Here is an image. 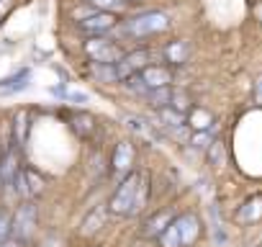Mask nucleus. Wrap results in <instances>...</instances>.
I'll return each mask as SVG.
<instances>
[{"label":"nucleus","mask_w":262,"mask_h":247,"mask_svg":"<svg viewBox=\"0 0 262 247\" xmlns=\"http://www.w3.org/2000/svg\"><path fill=\"white\" fill-rule=\"evenodd\" d=\"M16 186H18V191L26 193V196H39V193L44 191V178H41L36 170H31V168H21V173H18V178H16Z\"/></svg>","instance_id":"9"},{"label":"nucleus","mask_w":262,"mask_h":247,"mask_svg":"<svg viewBox=\"0 0 262 247\" xmlns=\"http://www.w3.org/2000/svg\"><path fill=\"white\" fill-rule=\"evenodd\" d=\"M149 59H152V54H149L147 49H137V52H128V54H123V57L116 62L118 83H123L126 77H131V75L142 72V70L149 65Z\"/></svg>","instance_id":"6"},{"label":"nucleus","mask_w":262,"mask_h":247,"mask_svg":"<svg viewBox=\"0 0 262 247\" xmlns=\"http://www.w3.org/2000/svg\"><path fill=\"white\" fill-rule=\"evenodd\" d=\"M131 162H134V147H131L128 142H118L116 150H113V160H111L113 173L126 175V173L131 170Z\"/></svg>","instance_id":"10"},{"label":"nucleus","mask_w":262,"mask_h":247,"mask_svg":"<svg viewBox=\"0 0 262 247\" xmlns=\"http://www.w3.org/2000/svg\"><path fill=\"white\" fill-rule=\"evenodd\" d=\"M170 221H172V211H170V209H165V211L149 216V219L144 221V237H160L162 229H165Z\"/></svg>","instance_id":"13"},{"label":"nucleus","mask_w":262,"mask_h":247,"mask_svg":"<svg viewBox=\"0 0 262 247\" xmlns=\"http://www.w3.org/2000/svg\"><path fill=\"white\" fill-rule=\"evenodd\" d=\"M75 129L80 137H88L93 132V118L90 116H75Z\"/></svg>","instance_id":"22"},{"label":"nucleus","mask_w":262,"mask_h":247,"mask_svg":"<svg viewBox=\"0 0 262 247\" xmlns=\"http://www.w3.org/2000/svg\"><path fill=\"white\" fill-rule=\"evenodd\" d=\"M190 57V44L188 42H170L165 47V62L170 65H185Z\"/></svg>","instance_id":"12"},{"label":"nucleus","mask_w":262,"mask_h":247,"mask_svg":"<svg viewBox=\"0 0 262 247\" xmlns=\"http://www.w3.org/2000/svg\"><path fill=\"white\" fill-rule=\"evenodd\" d=\"M36 229V206L34 203H24L16 216H13V224H11V237H16L18 242H26Z\"/></svg>","instance_id":"4"},{"label":"nucleus","mask_w":262,"mask_h":247,"mask_svg":"<svg viewBox=\"0 0 262 247\" xmlns=\"http://www.w3.org/2000/svg\"><path fill=\"white\" fill-rule=\"evenodd\" d=\"M88 3H90L93 8H98V11L113 13V11H121V8L126 6V0H88Z\"/></svg>","instance_id":"20"},{"label":"nucleus","mask_w":262,"mask_h":247,"mask_svg":"<svg viewBox=\"0 0 262 247\" xmlns=\"http://www.w3.org/2000/svg\"><path fill=\"white\" fill-rule=\"evenodd\" d=\"M26 134H29V113H26V111H21V113L16 116L13 137H16V142L21 145V142H26Z\"/></svg>","instance_id":"17"},{"label":"nucleus","mask_w":262,"mask_h":247,"mask_svg":"<svg viewBox=\"0 0 262 247\" xmlns=\"http://www.w3.org/2000/svg\"><path fill=\"white\" fill-rule=\"evenodd\" d=\"M6 8H8V0H0V13H3Z\"/></svg>","instance_id":"25"},{"label":"nucleus","mask_w":262,"mask_h":247,"mask_svg":"<svg viewBox=\"0 0 262 247\" xmlns=\"http://www.w3.org/2000/svg\"><path fill=\"white\" fill-rule=\"evenodd\" d=\"M170 106H172L175 111H180V113H188V111H190V98H188L183 90H172V93H170Z\"/></svg>","instance_id":"18"},{"label":"nucleus","mask_w":262,"mask_h":247,"mask_svg":"<svg viewBox=\"0 0 262 247\" xmlns=\"http://www.w3.org/2000/svg\"><path fill=\"white\" fill-rule=\"evenodd\" d=\"M170 29V16L162 13V11H147V13H139L134 18H128L123 31L131 36V39H147V36H155V34H162Z\"/></svg>","instance_id":"2"},{"label":"nucleus","mask_w":262,"mask_h":247,"mask_svg":"<svg viewBox=\"0 0 262 247\" xmlns=\"http://www.w3.org/2000/svg\"><path fill=\"white\" fill-rule=\"evenodd\" d=\"M85 54H88L90 62L116 65V62L123 57V49H121L116 42L105 39V36H90V39L85 42Z\"/></svg>","instance_id":"3"},{"label":"nucleus","mask_w":262,"mask_h":247,"mask_svg":"<svg viewBox=\"0 0 262 247\" xmlns=\"http://www.w3.org/2000/svg\"><path fill=\"white\" fill-rule=\"evenodd\" d=\"M259 216H262V198L259 196L252 198V201H247L242 206V211H239V221H257Z\"/></svg>","instance_id":"15"},{"label":"nucleus","mask_w":262,"mask_h":247,"mask_svg":"<svg viewBox=\"0 0 262 247\" xmlns=\"http://www.w3.org/2000/svg\"><path fill=\"white\" fill-rule=\"evenodd\" d=\"M103 216H105V211L103 209H95L88 219H85V224H82V234H93L95 229H100V224H103Z\"/></svg>","instance_id":"19"},{"label":"nucleus","mask_w":262,"mask_h":247,"mask_svg":"<svg viewBox=\"0 0 262 247\" xmlns=\"http://www.w3.org/2000/svg\"><path fill=\"white\" fill-rule=\"evenodd\" d=\"M126 3H134V0H126Z\"/></svg>","instance_id":"26"},{"label":"nucleus","mask_w":262,"mask_h":247,"mask_svg":"<svg viewBox=\"0 0 262 247\" xmlns=\"http://www.w3.org/2000/svg\"><path fill=\"white\" fill-rule=\"evenodd\" d=\"M26 80H29V72H18L16 77H8L0 83V90H21L26 88Z\"/></svg>","instance_id":"21"},{"label":"nucleus","mask_w":262,"mask_h":247,"mask_svg":"<svg viewBox=\"0 0 262 247\" xmlns=\"http://www.w3.org/2000/svg\"><path fill=\"white\" fill-rule=\"evenodd\" d=\"M170 85L167 88H155V90H149L144 98H147V103L152 106V108H165V106H170Z\"/></svg>","instance_id":"16"},{"label":"nucleus","mask_w":262,"mask_h":247,"mask_svg":"<svg viewBox=\"0 0 262 247\" xmlns=\"http://www.w3.org/2000/svg\"><path fill=\"white\" fill-rule=\"evenodd\" d=\"M0 247H18V239L13 242V239H3V242H0Z\"/></svg>","instance_id":"24"},{"label":"nucleus","mask_w":262,"mask_h":247,"mask_svg":"<svg viewBox=\"0 0 262 247\" xmlns=\"http://www.w3.org/2000/svg\"><path fill=\"white\" fill-rule=\"evenodd\" d=\"M185 123H188V127H190L193 132H206V129H211L213 116H211V111H206V108L195 106V108H190V111H188Z\"/></svg>","instance_id":"11"},{"label":"nucleus","mask_w":262,"mask_h":247,"mask_svg":"<svg viewBox=\"0 0 262 247\" xmlns=\"http://www.w3.org/2000/svg\"><path fill=\"white\" fill-rule=\"evenodd\" d=\"M147 196H149V180H147V175L144 173H128L118 183L116 193L111 196L108 211L116 214V216H134L137 211L144 209Z\"/></svg>","instance_id":"1"},{"label":"nucleus","mask_w":262,"mask_h":247,"mask_svg":"<svg viewBox=\"0 0 262 247\" xmlns=\"http://www.w3.org/2000/svg\"><path fill=\"white\" fill-rule=\"evenodd\" d=\"M11 224H13V216L8 211H0V242L11 237Z\"/></svg>","instance_id":"23"},{"label":"nucleus","mask_w":262,"mask_h":247,"mask_svg":"<svg viewBox=\"0 0 262 247\" xmlns=\"http://www.w3.org/2000/svg\"><path fill=\"white\" fill-rule=\"evenodd\" d=\"M172 227H175V234L180 239V247H190L198 234H201V221L193 216V214H180L172 219Z\"/></svg>","instance_id":"7"},{"label":"nucleus","mask_w":262,"mask_h":247,"mask_svg":"<svg viewBox=\"0 0 262 247\" xmlns=\"http://www.w3.org/2000/svg\"><path fill=\"white\" fill-rule=\"evenodd\" d=\"M90 75L98 77L100 83H118V72L116 65H103V62H93L90 65Z\"/></svg>","instance_id":"14"},{"label":"nucleus","mask_w":262,"mask_h":247,"mask_svg":"<svg viewBox=\"0 0 262 247\" xmlns=\"http://www.w3.org/2000/svg\"><path fill=\"white\" fill-rule=\"evenodd\" d=\"M142 80H144V85L149 88V90H155V88H167L170 83H172V72H170V67H165V65H147L142 72H137Z\"/></svg>","instance_id":"8"},{"label":"nucleus","mask_w":262,"mask_h":247,"mask_svg":"<svg viewBox=\"0 0 262 247\" xmlns=\"http://www.w3.org/2000/svg\"><path fill=\"white\" fill-rule=\"evenodd\" d=\"M77 29H80L82 34H88V36H103V34H108L111 29H116V16L108 13V11H95V13L80 18Z\"/></svg>","instance_id":"5"}]
</instances>
